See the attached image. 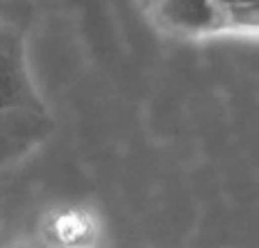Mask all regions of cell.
Segmentation results:
<instances>
[{
    "label": "cell",
    "mask_w": 259,
    "mask_h": 248,
    "mask_svg": "<svg viewBox=\"0 0 259 248\" xmlns=\"http://www.w3.org/2000/svg\"><path fill=\"white\" fill-rule=\"evenodd\" d=\"M53 130L44 105H0V167L25 157Z\"/></svg>",
    "instance_id": "cell-1"
},
{
    "label": "cell",
    "mask_w": 259,
    "mask_h": 248,
    "mask_svg": "<svg viewBox=\"0 0 259 248\" xmlns=\"http://www.w3.org/2000/svg\"><path fill=\"white\" fill-rule=\"evenodd\" d=\"M0 105H41L25 66L21 27L0 16Z\"/></svg>",
    "instance_id": "cell-2"
},
{
    "label": "cell",
    "mask_w": 259,
    "mask_h": 248,
    "mask_svg": "<svg viewBox=\"0 0 259 248\" xmlns=\"http://www.w3.org/2000/svg\"><path fill=\"white\" fill-rule=\"evenodd\" d=\"M159 16L182 32H211L228 27V14L216 0H159Z\"/></svg>",
    "instance_id": "cell-3"
},
{
    "label": "cell",
    "mask_w": 259,
    "mask_h": 248,
    "mask_svg": "<svg viewBox=\"0 0 259 248\" xmlns=\"http://www.w3.org/2000/svg\"><path fill=\"white\" fill-rule=\"evenodd\" d=\"M228 27H241V30H259V0L246 7L228 9Z\"/></svg>",
    "instance_id": "cell-4"
},
{
    "label": "cell",
    "mask_w": 259,
    "mask_h": 248,
    "mask_svg": "<svg viewBox=\"0 0 259 248\" xmlns=\"http://www.w3.org/2000/svg\"><path fill=\"white\" fill-rule=\"evenodd\" d=\"M216 3L228 12V9H234V7H246V5H252V3H257V0H216Z\"/></svg>",
    "instance_id": "cell-5"
}]
</instances>
